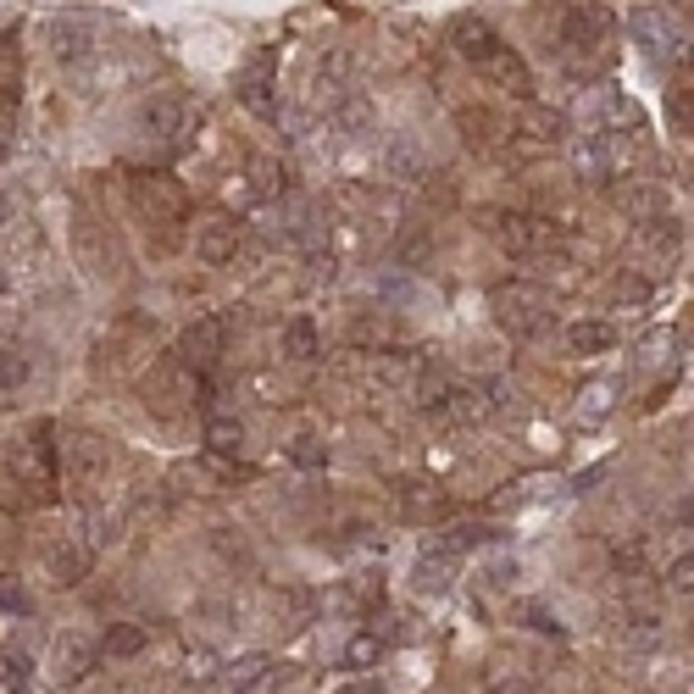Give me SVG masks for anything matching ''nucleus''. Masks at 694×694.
<instances>
[{
    "label": "nucleus",
    "instance_id": "1",
    "mask_svg": "<svg viewBox=\"0 0 694 694\" xmlns=\"http://www.w3.org/2000/svg\"><path fill=\"white\" fill-rule=\"evenodd\" d=\"M95 45H101V23H95V18L62 12V18L51 23V51H56V62H84Z\"/></svg>",
    "mask_w": 694,
    "mask_h": 694
},
{
    "label": "nucleus",
    "instance_id": "20",
    "mask_svg": "<svg viewBox=\"0 0 694 694\" xmlns=\"http://www.w3.org/2000/svg\"><path fill=\"white\" fill-rule=\"evenodd\" d=\"M572 156H578V173H583L589 184H605V178H611V156H605L600 134H594V139H578V151H572Z\"/></svg>",
    "mask_w": 694,
    "mask_h": 694
},
{
    "label": "nucleus",
    "instance_id": "10",
    "mask_svg": "<svg viewBox=\"0 0 694 694\" xmlns=\"http://www.w3.org/2000/svg\"><path fill=\"white\" fill-rule=\"evenodd\" d=\"M633 40L655 56V62H666V56H677V29L661 18V12H639L633 18Z\"/></svg>",
    "mask_w": 694,
    "mask_h": 694
},
{
    "label": "nucleus",
    "instance_id": "24",
    "mask_svg": "<svg viewBox=\"0 0 694 694\" xmlns=\"http://www.w3.org/2000/svg\"><path fill=\"white\" fill-rule=\"evenodd\" d=\"M489 68H495V73H500L517 95H528V68H522V56H517V51H506V45H500V51L489 56Z\"/></svg>",
    "mask_w": 694,
    "mask_h": 694
},
{
    "label": "nucleus",
    "instance_id": "8",
    "mask_svg": "<svg viewBox=\"0 0 694 694\" xmlns=\"http://www.w3.org/2000/svg\"><path fill=\"white\" fill-rule=\"evenodd\" d=\"M189 123H195V117H189V106H184V101H173V95H162V101H151V106H145V134H151V139H162V145H178V139L189 134Z\"/></svg>",
    "mask_w": 694,
    "mask_h": 694
},
{
    "label": "nucleus",
    "instance_id": "12",
    "mask_svg": "<svg viewBox=\"0 0 694 694\" xmlns=\"http://www.w3.org/2000/svg\"><path fill=\"white\" fill-rule=\"evenodd\" d=\"M567 344H572L578 356H605L611 344H617V328H611L605 317H583V322L567 328Z\"/></svg>",
    "mask_w": 694,
    "mask_h": 694
},
{
    "label": "nucleus",
    "instance_id": "27",
    "mask_svg": "<svg viewBox=\"0 0 694 694\" xmlns=\"http://www.w3.org/2000/svg\"><path fill=\"white\" fill-rule=\"evenodd\" d=\"M0 611H18V617H29V611H34L29 589H23L18 578H7V572H0Z\"/></svg>",
    "mask_w": 694,
    "mask_h": 694
},
{
    "label": "nucleus",
    "instance_id": "32",
    "mask_svg": "<svg viewBox=\"0 0 694 694\" xmlns=\"http://www.w3.org/2000/svg\"><path fill=\"white\" fill-rule=\"evenodd\" d=\"M289 456H294V467H322V462H328V450H322L317 439H294Z\"/></svg>",
    "mask_w": 694,
    "mask_h": 694
},
{
    "label": "nucleus",
    "instance_id": "39",
    "mask_svg": "<svg viewBox=\"0 0 694 694\" xmlns=\"http://www.w3.org/2000/svg\"><path fill=\"white\" fill-rule=\"evenodd\" d=\"M12 217H18V200H12V195H7V189H0V228H7V222H12Z\"/></svg>",
    "mask_w": 694,
    "mask_h": 694
},
{
    "label": "nucleus",
    "instance_id": "35",
    "mask_svg": "<svg viewBox=\"0 0 694 694\" xmlns=\"http://www.w3.org/2000/svg\"><path fill=\"white\" fill-rule=\"evenodd\" d=\"M617 294H622V300H650V283H644V278H622Z\"/></svg>",
    "mask_w": 694,
    "mask_h": 694
},
{
    "label": "nucleus",
    "instance_id": "7",
    "mask_svg": "<svg viewBox=\"0 0 694 694\" xmlns=\"http://www.w3.org/2000/svg\"><path fill=\"white\" fill-rule=\"evenodd\" d=\"M495 234H500V245H506L511 256H534V250H545V245L556 239V228H550V222H539V217H522V211H506Z\"/></svg>",
    "mask_w": 694,
    "mask_h": 694
},
{
    "label": "nucleus",
    "instance_id": "21",
    "mask_svg": "<svg viewBox=\"0 0 694 694\" xmlns=\"http://www.w3.org/2000/svg\"><path fill=\"white\" fill-rule=\"evenodd\" d=\"M250 195H256V200H278V195H283V167H278L272 156H256V162H250Z\"/></svg>",
    "mask_w": 694,
    "mask_h": 694
},
{
    "label": "nucleus",
    "instance_id": "40",
    "mask_svg": "<svg viewBox=\"0 0 694 694\" xmlns=\"http://www.w3.org/2000/svg\"><path fill=\"white\" fill-rule=\"evenodd\" d=\"M0 294H7V272H0Z\"/></svg>",
    "mask_w": 694,
    "mask_h": 694
},
{
    "label": "nucleus",
    "instance_id": "34",
    "mask_svg": "<svg viewBox=\"0 0 694 694\" xmlns=\"http://www.w3.org/2000/svg\"><path fill=\"white\" fill-rule=\"evenodd\" d=\"M666 578H672V589H683V594H688V583H694V556L683 550V556L672 561V572H666Z\"/></svg>",
    "mask_w": 694,
    "mask_h": 694
},
{
    "label": "nucleus",
    "instance_id": "41",
    "mask_svg": "<svg viewBox=\"0 0 694 694\" xmlns=\"http://www.w3.org/2000/svg\"><path fill=\"white\" fill-rule=\"evenodd\" d=\"M0 162H7V145H0Z\"/></svg>",
    "mask_w": 694,
    "mask_h": 694
},
{
    "label": "nucleus",
    "instance_id": "28",
    "mask_svg": "<svg viewBox=\"0 0 694 694\" xmlns=\"http://www.w3.org/2000/svg\"><path fill=\"white\" fill-rule=\"evenodd\" d=\"M51 572H56V583H79L84 578V556L79 550H51Z\"/></svg>",
    "mask_w": 694,
    "mask_h": 694
},
{
    "label": "nucleus",
    "instance_id": "15",
    "mask_svg": "<svg viewBox=\"0 0 694 694\" xmlns=\"http://www.w3.org/2000/svg\"><path fill=\"white\" fill-rule=\"evenodd\" d=\"M239 95H245V106H250L256 117H278V101H272V68H267V62H256V73L239 84Z\"/></svg>",
    "mask_w": 694,
    "mask_h": 694
},
{
    "label": "nucleus",
    "instance_id": "16",
    "mask_svg": "<svg viewBox=\"0 0 694 694\" xmlns=\"http://www.w3.org/2000/svg\"><path fill=\"white\" fill-rule=\"evenodd\" d=\"M462 423H484L489 417V390H478V384H450V401H445Z\"/></svg>",
    "mask_w": 694,
    "mask_h": 694
},
{
    "label": "nucleus",
    "instance_id": "19",
    "mask_svg": "<svg viewBox=\"0 0 694 694\" xmlns=\"http://www.w3.org/2000/svg\"><path fill=\"white\" fill-rule=\"evenodd\" d=\"M206 445H211L217 456H239V450H245V423H239V417H211V423H206Z\"/></svg>",
    "mask_w": 694,
    "mask_h": 694
},
{
    "label": "nucleus",
    "instance_id": "37",
    "mask_svg": "<svg viewBox=\"0 0 694 694\" xmlns=\"http://www.w3.org/2000/svg\"><path fill=\"white\" fill-rule=\"evenodd\" d=\"M339 694H384V688H379V683H373V677H356V683H344V688H339Z\"/></svg>",
    "mask_w": 694,
    "mask_h": 694
},
{
    "label": "nucleus",
    "instance_id": "2",
    "mask_svg": "<svg viewBox=\"0 0 694 694\" xmlns=\"http://www.w3.org/2000/svg\"><path fill=\"white\" fill-rule=\"evenodd\" d=\"M545 311H550L545 289H534V283H506V289H500V322H506L511 333H534V328L545 322Z\"/></svg>",
    "mask_w": 694,
    "mask_h": 694
},
{
    "label": "nucleus",
    "instance_id": "13",
    "mask_svg": "<svg viewBox=\"0 0 694 694\" xmlns=\"http://www.w3.org/2000/svg\"><path fill=\"white\" fill-rule=\"evenodd\" d=\"M456 51H462L467 62H489V56L500 51V34H495L484 18H462V23H456Z\"/></svg>",
    "mask_w": 694,
    "mask_h": 694
},
{
    "label": "nucleus",
    "instance_id": "17",
    "mask_svg": "<svg viewBox=\"0 0 694 694\" xmlns=\"http://www.w3.org/2000/svg\"><path fill=\"white\" fill-rule=\"evenodd\" d=\"M29 683H34V661L23 650L0 655V694H29Z\"/></svg>",
    "mask_w": 694,
    "mask_h": 694
},
{
    "label": "nucleus",
    "instance_id": "11",
    "mask_svg": "<svg viewBox=\"0 0 694 694\" xmlns=\"http://www.w3.org/2000/svg\"><path fill=\"white\" fill-rule=\"evenodd\" d=\"M184 356H189L195 367H211V362L222 356V317H206V322H195V328L184 333Z\"/></svg>",
    "mask_w": 694,
    "mask_h": 694
},
{
    "label": "nucleus",
    "instance_id": "29",
    "mask_svg": "<svg viewBox=\"0 0 694 694\" xmlns=\"http://www.w3.org/2000/svg\"><path fill=\"white\" fill-rule=\"evenodd\" d=\"M278 677H283V672H278V666L267 661L261 672H250L245 683H234V694H278Z\"/></svg>",
    "mask_w": 694,
    "mask_h": 694
},
{
    "label": "nucleus",
    "instance_id": "22",
    "mask_svg": "<svg viewBox=\"0 0 694 694\" xmlns=\"http://www.w3.org/2000/svg\"><path fill=\"white\" fill-rule=\"evenodd\" d=\"M517 128H522L528 139H561L567 117H561V112H545V106H528V112L517 117Z\"/></svg>",
    "mask_w": 694,
    "mask_h": 694
},
{
    "label": "nucleus",
    "instance_id": "36",
    "mask_svg": "<svg viewBox=\"0 0 694 694\" xmlns=\"http://www.w3.org/2000/svg\"><path fill=\"white\" fill-rule=\"evenodd\" d=\"M261 666H267V655H245V661L234 666V683H245V677H250V672H261Z\"/></svg>",
    "mask_w": 694,
    "mask_h": 694
},
{
    "label": "nucleus",
    "instance_id": "4",
    "mask_svg": "<svg viewBox=\"0 0 694 694\" xmlns=\"http://www.w3.org/2000/svg\"><path fill=\"white\" fill-rule=\"evenodd\" d=\"M62 467H68V478H79V484H101L106 467H112V456H106V445H101L95 434H68V439H62Z\"/></svg>",
    "mask_w": 694,
    "mask_h": 694
},
{
    "label": "nucleus",
    "instance_id": "30",
    "mask_svg": "<svg viewBox=\"0 0 694 694\" xmlns=\"http://www.w3.org/2000/svg\"><path fill=\"white\" fill-rule=\"evenodd\" d=\"M522 622H528L534 633H550V639H561V622H556V611H545V605H522Z\"/></svg>",
    "mask_w": 694,
    "mask_h": 694
},
{
    "label": "nucleus",
    "instance_id": "5",
    "mask_svg": "<svg viewBox=\"0 0 694 694\" xmlns=\"http://www.w3.org/2000/svg\"><path fill=\"white\" fill-rule=\"evenodd\" d=\"M51 661H56V666H51V672H56V683H62V688H73V683H84V677L95 672V661H101V644H90L84 633H62Z\"/></svg>",
    "mask_w": 694,
    "mask_h": 694
},
{
    "label": "nucleus",
    "instance_id": "14",
    "mask_svg": "<svg viewBox=\"0 0 694 694\" xmlns=\"http://www.w3.org/2000/svg\"><path fill=\"white\" fill-rule=\"evenodd\" d=\"M145 644H151V628H145V622H117V628L101 639V655H106V661H134Z\"/></svg>",
    "mask_w": 694,
    "mask_h": 694
},
{
    "label": "nucleus",
    "instance_id": "6",
    "mask_svg": "<svg viewBox=\"0 0 694 694\" xmlns=\"http://www.w3.org/2000/svg\"><path fill=\"white\" fill-rule=\"evenodd\" d=\"M195 256L206 261V267H222V261H234L239 256V222L234 217H206L200 222V234H195Z\"/></svg>",
    "mask_w": 694,
    "mask_h": 694
},
{
    "label": "nucleus",
    "instance_id": "25",
    "mask_svg": "<svg viewBox=\"0 0 694 694\" xmlns=\"http://www.w3.org/2000/svg\"><path fill=\"white\" fill-rule=\"evenodd\" d=\"M29 373H34V362L23 351H0V390H23Z\"/></svg>",
    "mask_w": 694,
    "mask_h": 694
},
{
    "label": "nucleus",
    "instance_id": "3",
    "mask_svg": "<svg viewBox=\"0 0 694 694\" xmlns=\"http://www.w3.org/2000/svg\"><path fill=\"white\" fill-rule=\"evenodd\" d=\"M134 200H139L151 217H184V211H189L184 184L167 178V173H139V178H134Z\"/></svg>",
    "mask_w": 694,
    "mask_h": 694
},
{
    "label": "nucleus",
    "instance_id": "33",
    "mask_svg": "<svg viewBox=\"0 0 694 694\" xmlns=\"http://www.w3.org/2000/svg\"><path fill=\"white\" fill-rule=\"evenodd\" d=\"M406 511H412V517H439L445 500H439V495H406Z\"/></svg>",
    "mask_w": 694,
    "mask_h": 694
},
{
    "label": "nucleus",
    "instance_id": "23",
    "mask_svg": "<svg viewBox=\"0 0 694 694\" xmlns=\"http://www.w3.org/2000/svg\"><path fill=\"white\" fill-rule=\"evenodd\" d=\"M379 661H384V639L379 633H356L351 644H344V666L362 672V666H379Z\"/></svg>",
    "mask_w": 694,
    "mask_h": 694
},
{
    "label": "nucleus",
    "instance_id": "31",
    "mask_svg": "<svg viewBox=\"0 0 694 694\" xmlns=\"http://www.w3.org/2000/svg\"><path fill=\"white\" fill-rule=\"evenodd\" d=\"M583 417H605L611 412V384H600V390H583V406H578Z\"/></svg>",
    "mask_w": 694,
    "mask_h": 694
},
{
    "label": "nucleus",
    "instance_id": "18",
    "mask_svg": "<svg viewBox=\"0 0 694 694\" xmlns=\"http://www.w3.org/2000/svg\"><path fill=\"white\" fill-rule=\"evenodd\" d=\"M283 356H289V362H311V356H317V322H311V317H294V322L283 328Z\"/></svg>",
    "mask_w": 694,
    "mask_h": 694
},
{
    "label": "nucleus",
    "instance_id": "26",
    "mask_svg": "<svg viewBox=\"0 0 694 694\" xmlns=\"http://www.w3.org/2000/svg\"><path fill=\"white\" fill-rule=\"evenodd\" d=\"M445 401H450V379L423 373V379H417V406H423V412H445Z\"/></svg>",
    "mask_w": 694,
    "mask_h": 694
},
{
    "label": "nucleus",
    "instance_id": "38",
    "mask_svg": "<svg viewBox=\"0 0 694 694\" xmlns=\"http://www.w3.org/2000/svg\"><path fill=\"white\" fill-rule=\"evenodd\" d=\"M489 694H534V688H528V683H522V677H506V683H495V688H489Z\"/></svg>",
    "mask_w": 694,
    "mask_h": 694
},
{
    "label": "nucleus",
    "instance_id": "9",
    "mask_svg": "<svg viewBox=\"0 0 694 694\" xmlns=\"http://www.w3.org/2000/svg\"><path fill=\"white\" fill-rule=\"evenodd\" d=\"M450 578H456V550L450 545L445 550H417V561H412V583L417 589L439 594V589H450Z\"/></svg>",
    "mask_w": 694,
    "mask_h": 694
}]
</instances>
